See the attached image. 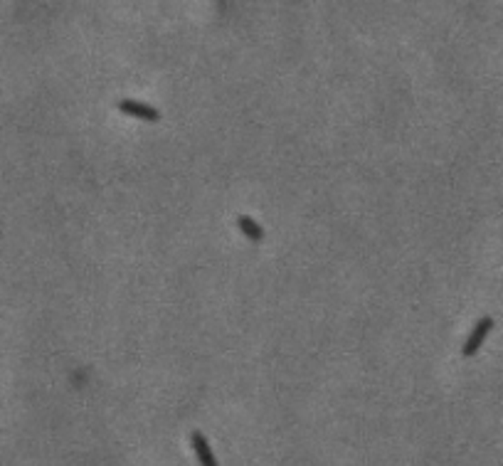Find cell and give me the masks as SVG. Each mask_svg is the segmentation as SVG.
<instances>
[{
	"label": "cell",
	"instance_id": "3",
	"mask_svg": "<svg viewBox=\"0 0 503 466\" xmlns=\"http://www.w3.org/2000/svg\"><path fill=\"white\" fill-rule=\"evenodd\" d=\"M193 449H195L197 459H200L203 466H217V459L212 456V452H210V444H208V439H205L203 432H193Z\"/></svg>",
	"mask_w": 503,
	"mask_h": 466
},
{
	"label": "cell",
	"instance_id": "4",
	"mask_svg": "<svg viewBox=\"0 0 503 466\" xmlns=\"http://www.w3.org/2000/svg\"><path fill=\"white\" fill-rule=\"evenodd\" d=\"M237 222H240V230L251 239V242H262V239H264V230L259 228L257 222L251 220L249 215H240V220H237Z\"/></svg>",
	"mask_w": 503,
	"mask_h": 466
},
{
	"label": "cell",
	"instance_id": "1",
	"mask_svg": "<svg viewBox=\"0 0 503 466\" xmlns=\"http://www.w3.org/2000/svg\"><path fill=\"white\" fill-rule=\"evenodd\" d=\"M491 328H493V319H491V316H484V319H481L479 323L474 326V331L469 333L467 343H464L461 353H464V356H467V358L476 356V353H479V348H481V345H484L486 336L491 333Z\"/></svg>",
	"mask_w": 503,
	"mask_h": 466
},
{
	"label": "cell",
	"instance_id": "2",
	"mask_svg": "<svg viewBox=\"0 0 503 466\" xmlns=\"http://www.w3.org/2000/svg\"><path fill=\"white\" fill-rule=\"evenodd\" d=\"M119 111L129 114V116L143 119V121H158L160 119V114L154 109V106L141 104V101H134V99H123V101H119Z\"/></svg>",
	"mask_w": 503,
	"mask_h": 466
}]
</instances>
